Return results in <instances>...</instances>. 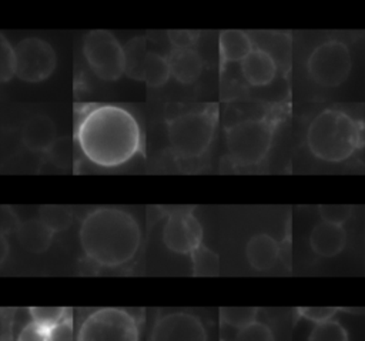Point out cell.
Segmentation results:
<instances>
[{"label":"cell","instance_id":"1","mask_svg":"<svg viewBox=\"0 0 365 341\" xmlns=\"http://www.w3.org/2000/svg\"><path fill=\"white\" fill-rule=\"evenodd\" d=\"M309 156L329 166L352 164L365 146V123L354 107L332 104L315 111L304 130Z\"/></svg>","mask_w":365,"mask_h":341},{"label":"cell","instance_id":"2","mask_svg":"<svg viewBox=\"0 0 365 341\" xmlns=\"http://www.w3.org/2000/svg\"><path fill=\"white\" fill-rule=\"evenodd\" d=\"M77 140L86 157L94 164L115 167L138 151L141 134L131 113L117 106H98L81 118Z\"/></svg>","mask_w":365,"mask_h":341},{"label":"cell","instance_id":"3","mask_svg":"<svg viewBox=\"0 0 365 341\" xmlns=\"http://www.w3.org/2000/svg\"><path fill=\"white\" fill-rule=\"evenodd\" d=\"M140 240L141 231L134 217L113 207L93 210L80 227V243L86 257L103 267L128 263L135 255Z\"/></svg>","mask_w":365,"mask_h":341},{"label":"cell","instance_id":"4","mask_svg":"<svg viewBox=\"0 0 365 341\" xmlns=\"http://www.w3.org/2000/svg\"><path fill=\"white\" fill-rule=\"evenodd\" d=\"M285 113V107L277 104L228 126L225 147L231 163L240 168L259 167L271 154Z\"/></svg>","mask_w":365,"mask_h":341},{"label":"cell","instance_id":"5","mask_svg":"<svg viewBox=\"0 0 365 341\" xmlns=\"http://www.w3.org/2000/svg\"><path fill=\"white\" fill-rule=\"evenodd\" d=\"M217 106L178 114L168 123V140L182 158H198L210 148L217 128Z\"/></svg>","mask_w":365,"mask_h":341},{"label":"cell","instance_id":"6","mask_svg":"<svg viewBox=\"0 0 365 341\" xmlns=\"http://www.w3.org/2000/svg\"><path fill=\"white\" fill-rule=\"evenodd\" d=\"M352 66V50L345 40L338 37L317 43L304 63L308 78L322 88L342 86L348 80Z\"/></svg>","mask_w":365,"mask_h":341},{"label":"cell","instance_id":"7","mask_svg":"<svg viewBox=\"0 0 365 341\" xmlns=\"http://www.w3.org/2000/svg\"><path fill=\"white\" fill-rule=\"evenodd\" d=\"M138 330L128 310L98 308L84 318L76 341H138Z\"/></svg>","mask_w":365,"mask_h":341},{"label":"cell","instance_id":"8","mask_svg":"<svg viewBox=\"0 0 365 341\" xmlns=\"http://www.w3.org/2000/svg\"><path fill=\"white\" fill-rule=\"evenodd\" d=\"M84 57L93 73L106 81H114L124 73V49L106 30H91L83 41Z\"/></svg>","mask_w":365,"mask_h":341},{"label":"cell","instance_id":"9","mask_svg":"<svg viewBox=\"0 0 365 341\" xmlns=\"http://www.w3.org/2000/svg\"><path fill=\"white\" fill-rule=\"evenodd\" d=\"M16 76L29 83L43 81L56 68L54 49L43 39L27 37L14 46Z\"/></svg>","mask_w":365,"mask_h":341},{"label":"cell","instance_id":"10","mask_svg":"<svg viewBox=\"0 0 365 341\" xmlns=\"http://www.w3.org/2000/svg\"><path fill=\"white\" fill-rule=\"evenodd\" d=\"M202 228L198 220L188 211H177L168 215L163 227L165 247L177 254H191L202 243Z\"/></svg>","mask_w":365,"mask_h":341},{"label":"cell","instance_id":"11","mask_svg":"<svg viewBox=\"0 0 365 341\" xmlns=\"http://www.w3.org/2000/svg\"><path fill=\"white\" fill-rule=\"evenodd\" d=\"M150 341H207V330L198 317L177 311L157 320Z\"/></svg>","mask_w":365,"mask_h":341},{"label":"cell","instance_id":"12","mask_svg":"<svg viewBox=\"0 0 365 341\" xmlns=\"http://www.w3.org/2000/svg\"><path fill=\"white\" fill-rule=\"evenodd\" d=\"M241 74L251 87H268L279 74V63L271 50L255 46L240 63Z\"/></svg>","mask_w":365,"mask_h":341},{"label":"cell","instance_id":"13","mask_svg":"<svg viewBox=\"0 0 365 341\" xmlns=\"http://www.w3.org/2000/svg\"><path fill=\"white\" fill-rule=\"evenodd\" d=\"M346 231L344 225L318 221L309 233L311 250L322 258L336 257L346 245Z\"/></svg>","mask_w":365,"mask_h":341},{"label":"cell","instance_id":"14","mask_svg":"<svg viewBox=\"0 0 365 341\" xmlns=\"http://www.w3.org/2000/svg\"><path fill=\"white\" fill-rule=\"evenodd\" d=\"M281 244L269 233H257L245 244V258L257 271L271 270L279 260Z\"/></svg>","mask_w":365,"mask_h":341},{"label":"cell","instance_id":"15","mask_svg":"<svg viewBox=\"0 0 365 341\" xmlns=\"http://www.w3.org/2000/svg\"><path fill=\"white\" fill-rule=\"evenodd\" d=\"M57 138V128L54 121L43 114L29 118L21 130L23 144L36 153L48 151Z\"/></svg>","mask_w":365,"mask_h":341},{"label":"cell","instance_id":"16","mask_svg":"<svg viewBox=\"0 0 365 341\" xmlns=\"http://www.w3.org/2000/svg\"><path fill=\"white\" fill-rule=\"evenodd\" d=\"M255 47L252 36L244 30H224L218 37L221 64L241 63Z\"/></svg>","mask_w":365,"mask_h":341},{"label":"cell","instance_id":"17","mask_svg":"<svg viewBox=\"0 0 365 341\" xmlns=\"http://www.w3.org/2000/svg\"><path fill=\"white\" fill-rule=\"evenodd\" d=\"M167 60L170 64L171 76L182 84L194 83L200 77L204 66L201 56L192 47L173 49Z\"/></svg>","mask_w":365,"mask_h":341},{"label":"cell","instance_id":"18","mask_svg":"<svg viewBox=\"0 0 365 341\" xmlns=\"http://www.w3.org/2000/svg\"><path fill=\"white\" fill-rule=\"evenodd\" d=\"M53 235L54 233L38 218L26 220L17 227V240L21 247L36 254L44 253L50 247Z\"/></svg>","mask_w":365,"mask_h":341},{"label":"cell","instance_id":"19","mask_svg":"<svg viewBox=\"0 0 365 341\" xmlns=\"http://www.w3.org/2000/svg\"><path fill=\"white\" fill-rule=\"evenodd\" d=\"M123 49H124V73L131 78L143 80V67L148 53L145 39L134 37Z\"/></svg>","mask_w":365,"mask_h":341},{"label":"cell","instance_id":"20","mask_svg":"<svg viewBox=\"0 0 365 341\" xmlns=\"http://www.w3.org/2000/svg\"><path fill=\"white\" fill-rule=\"evenodd\" d=\"M170 76L168 60L157 51H148L143 67V80L150 87H161L168 81Z\"/></svg>","mask_w":365,"mask_h":341},{"label":"cell","instance_id":"21","mask_svg":"<svg viewBox=\"0 0 365 341\" xmlns=\"http://www.w3.org/2000/svg\"><path fill=\"white\" fill-rule=\"evenodd\" d=\"M37 218L46 224L53 233L67 230L73 221V213L67 205L47 204L40 207Z\"/></svg>","mask_w":365,"mask_h":341},{"label":"cell","instance_id":"22","mask_svg":"<svg viewBox=\"0 0 365 341\" xmlns=\"http://www.w3.org/2000/svg\"><path fill=\"white\" fill-rule=\"evenodd\" d=\"M190 255L192 258V270L195 275L210 277V275L218 274L220 271L218 255L204 244L195 248Z\"/></svg>","mask_w":365,"mask_h":341},{"label":"cell","instance_id":"23","mask_svg":"<svg viewBox=\"0 0 365 341\" xmlns=\"http://www.w3.org/2000/svg\"><path fill=\"white\" fill-rule=\"evenodd\" d=\"M258 308L255 307H224L220 310L221 321L235 330H241L257 321Z\"/></svg>","mask_w":365,"mask_h":341},{"label":"cell","instance_id":"24","mask_svg":"<svg viewBox=\"0 0 365 341\" xmlns=\"http://www.w3.org/2000/svg\"><path fill=\"white\" fill-rule=\"evenodd\" d=\"M308 341H349L346 328L336 320L315 324L308 335Z\"/></svg>","mask_w":365,"mask_h":341},{"label":"cell","instance_id":"25","mask_svg":"<svg viewBox=\"0 0 365 341\" xmlns=\"http://www.w3.org/2000/svg\"><path fill=\"white\" fill-rule=\"evenodd\" d=\"M48 157L51 163L58 168H68L74 160V144L73 138L63 136L57 137L56 141L48 148Z\"/></svg>","mask_w":365,"mask_h":341},{"label":"cell","instance_id":"26","mask_svg":"<svg viewBox=\"0 0 365 341\" xmlns=\"http://www.w3.org/2000/svg\"><path fill=\"white\" fill-rule=\"evenodd\" d=\"M31 321L53 330L60 322L67 320V310L63 307H31L29 308Z\"/></svg>","mask_w":365,"mask_h":341},{"label":"cell","instance_id":"27","mask_svg":"<svg viewBox=\"0 0 365 341\" xmlns=\"http://www.w3.org/2000/svg\"><path fill=\"white\" fill-rule=\"evenodd\" d=\"M317 210L321 221L336 225H344L354 213V207L349 204H321Z\"/></svg>","mask_w":365,"mask_h":341},{"label":"cell","instance_id":"28","mask_svg":"<svg viewBox=\"0 0 365 341\" xmlns=\"http://www.w3.org/2000/svg\"><path fill=\"white\" fill-rule=\"evenodd\" d=\"M0 81H9L16 74V53L3 34H0Z\"/></svg>","mask_w":365,"mask_h":341},{"label":"cell","instance_id":"29","mask_svg":"<svg viewBox=\"0 0 365 341\" xmlns=\"http://www.w3.org/2000/svg\"><path fill=\"white\" fill-rule=\"evenodd\" d=\"M234 341H275L272 330L261 321H255L237 331Z\"/></svg>","mask_w":365,"mask_h":341},{"label":"cell","instance_id":"30","mask_svg":"<svg viewBox=\"0 0 365 341\" xmlns=\"http://www.w3.org/2000/svg\"><path fill=\"white\" fill-rule=\"evenodd\" d=\"M341 310L342 308L336 307H299L295 310V312L307 321H311L314 324H322L334 320L336 312H339Z\"/></svg>","mask_w":365,"mask_h":341},{"label":"cell","instance_id":"31","mask_svg":"<svg viewBox=\"0 0 365 341\" xmlns=\"http://www.w3.org/2000/svg\"><path fill=\"white\" fill-rule=\"evenodd\" d=\"M17 341H51V330L30 321L20 330Z\"/></svg>","mask_w":365,"mask_h":341},{"label":"cell","instance_id":"32","mask_svg":"<svg viewBox=\"0 0 365 341\" xmlns=\"http://www.w3.org/2000/svg\"><path fill=\"white\" fill-rule=\"evenodd\" d=\"M167 36L174 49H190L195 43L198 33L191 30H170Z\"/></svg>","mask_w":365,"mask_h":341},{"label":"cell","instance_id":"33","mask_svg":"<svg viewBox=\"0 0 365 341\" xmlns=\"http://www.w3.org/2000/svg\"><path fill=\"white\" fill-rule=\"evenodd\" d=\"M51 341H74L73 325L70 318L64 320L51 330Z\"/></svg>","mask_w":365,"mask_h":341}]
</instances>
